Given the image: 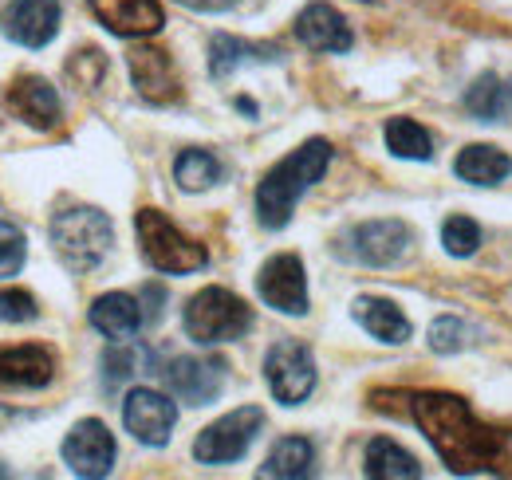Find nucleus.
<instances>
[{"label": "nucleus", "mask_w": 512, "mask_h": 480, "mask_svg": "<svg viewBox=\"0 0 512 480\" xmlns=\"http://www.w3.org/2000/svg\"><path fill=\"white\" fill-rule=\"evenodd\" d=\"M48 237H52V248L64 260L67 272L83 276V272H95L107 260V252L115 244V225L95 205H71V209L52 217Z\"/></svg>", "instance_id": "7ed1b4c3"}, {"label": "nucleus", "mask_w": 512, "mask_h": 480, "mask_svg": "<svg viewBox=\"0 0 512 480\" xmlns=\"http://www.w3.org/2000/svg\"><path fill=\"white\" fill-rule=\"evenodd\" d=\"M442 244L453 260H469L481 248V225L473 217H449L442 225Z\"/></svg>", "instance_id": "cd10ccee"}, {"label": "nucleus", "mask_w": 512, "mask_h": 480, "mask_svg": "<svg viewBox=\"0 0 512 480\" xmlns=\"http://www.w3.org/2000/svg\"><path fill=\"white\" fill-rule=\"evenodd\" d=\"M509 91H512V87H509Z\"/></svg>", "instance_id": "f704fd0d"}, {"label": "nucleus", "mask_w": 512, "mask_h": 480, "mask_svg": "<svg viewBox=\"0 0 512 480\" xmlns=\"http://www.w3.org/2000/svg\"><path fill=\"white\" fill-rule=\"evenodd\" d=\"M24 256H28L24 233H20L12 221H0V280L16 276V272L24 268Z\"/></svg>", "instance_id": "c85d7f7f"}, {"label": "nucleus", "mask_w": 512, "mask_h": 480, "mask_svg": "<svg viewBox=\"0 0 512 480\" xmlns=\"http://www.w3.org/2000/svg\"><path fill=\"white\" fill-rule=\"evenodd\" d=\"M8 107L20 122H28L32 130H56L64 119V103L56 95V87L40 75H20L8 87Z\"/></svg>", "instance_id": "dca6fc26"}, {"label": "nucleus", "mask_w": 512, "mask_h": 480, "mask_svg": "<svg viewBox=\"0 0 512 480\" xmlns=\"http://www.w3.org/2000/svg\"><path fill=\"white\" fill-rule=\"evenodd\" d=\"M371 4H375V0H371Z\"/></svg>", "instance_id": "72a5a7b5"}, {"label": "nucleus", "mask_w": 512, "mask_h": 480, "mask_svg": "<svg viewBox=\"0 0 512 480\" xmlns=\"http://www.w3.org/2000/svg\"><path fill=\"white\" fill-rule=\"evenodd\" d=\"M123 425H127V433L134 441H142L150 449H162L174 437L178 406H174L170 394L150 390V386H138V390H130L127 402H123Z\"/></svg>", "instance_id": "1a4fd4ad"}, {"label": "nucleus", "mask_w": 512, "mask_h": 480, "mask_svg": "<svg viewBox=\"0 0 512 480\" xmlns=\"http://www.w3.org/2000/svg\"><path fill=\"white\" fill-rule=\"evenodd\" d=\"M264 378H268V390L280 406H300L316 390V359L304 343L280 339L264 355Z\"/></svg>", "instance_id": "0eeeda50"}, {"label": "nucleus", "mask_w": 512, "mask_h": 480, "mask_svg": "<svg viewBox=\"0 0 512 480\" xmlns=\"http://www.w3.org/2000/svg\"><path fill=\"white\" fill-rule=\"evenodd\" d=\"M410 244H414V233L402 221L386 217V221H363L347 229V237L339 240V252L367 268H394L398 260H406Z\"/></svg>", "instance_id": "6e6552de"}, {"label": "nucleus", "mask_w": 512, "mask_h": 480, "mask_svg": "<svg viewBox=\"0 0 512 480\" xmlns=\"http://www.w3.org/2000/svg\"><path fill=\"white\" fill-rule=\"evenodd\" d=\"M64 465L83 480H99L115 469V437L99 418H83L64 437Z\"/></svg>", "instance_id": "9b49d317"}, {"label": "nucleus", "mask_w": 512, "mask_h": 480, "mask_svg": "<svg viewBox=\"0 0 512 480\" xmlns=\"http://www.w3.org/2000/svg\"><path fill=\"white\" fill-rule=\"evenodd\" d=\"M182 327L197 347L233 343L253 327V307L229 288H201L182 311Z\"/></svg>", "instance_id": "39448f33"}, {"label": "nucleus", "mask_w": 512, "mask_h": 480, "mask_svg": "<svg viewBox=\"0 0 512 480\" xmlns=\"http://www.w3.org/2000/svg\"><path fill=\"white\" fill-rule=\"evenodd\" d=\"M465 111L481 122L501 119V111H505V87H501V79H497V75H489V71H485V75H477V79H473V87L465 91Z\"/></svg>", "instance_id": "bb28decb"}, {"label": "nucleus", "mask_w": 512, "mask_h": 480, "mask_svg": "<svg viewBox=\"0 0 512 480\" xmlns=\"http://www.w3.org/2000/svg\"><path fill=\"white\" fill-rule=\"evenodd\" d=\"M0 28L20 48H44L60 32V0H12L0 12Z\"/></svg>", "instance_id": "ddd939ff"}, {"label": "nucleus", "mask_w": 512, "mask_h": 480, "mask_svg": "<svg viewBox=\"0 0 512 480\" xmlns=\"http://www.w3.org/2000/svg\"><path fill=\"white\" fill-rule=\"evenodd\" d=\"M386 150L394 158H406V162H430L434 158V138L422 122L414 119H390L386 122Z\"/></svg>", "instance_id": "393cba45"}, {"label": "nucleus", "mask_w": 512, "mask_h": 480, "mask_svg": "<svg viewBox=\"0 0 512 480\" xmlns=\"http://www.w3.org/2000/svg\"><path fill=\"white\" fill-rule=\"evenodd\" d=\"M312 465H316V449H312L308 437H280L272 445V453L264 457L260 477L300 480V477H312Z\"/></svg>", "instance_id": "b1692460"}, {"label": "nucleus", "mask_w": 512, "mask_h": 480, "mask_svg": "<svg viewBox=\"0 0 512 480\" xmlns=\"http://www.w3.org/2000/svg\"><path fill=\"white\" fill-rule=\"evenodd\" d=\"M351 315H355V323H359L371 339H379L386 347H402V343L410 339V319H406V311L394 300L359 296V300L351 303Z\"/></svg>", "instance_id": "aec40b11"}, {"label": "nucleus", "mask_w": 512, "mask_h": 480, "mask_svg": "<svg viewBox=\"0 0 512 480\" xmlns=\"http://www.w3.org/2000/svg\"><path fill=\"white\" fill-rule=\"evenodd\" d=\"M138 362H142V351H134V347H115V351H107V359H103V382H107V386L127 382V378L138 374Z\"/></svg>", "instance_id": "2f4dec72"}, {"label": "nucleus", "mask_w": 512, "mask_h": 480, "mask_svg": "<svg viewBox=\"0 0 512 480\" xmlns=\"http://www.w3.org/2000/svg\"><path fill=\"white\" fill-rule=\"evenodd\" d=\"M166 390L186 402V406H209L225 390V362L221 359H197V355H178L162 366Z\"/></svg>", "instance_id": "f8f14e48"}, {"label": "nucleus", "mask_w": 512, "mask_h": 480, "mask_svg": "<svg viewBox=\"0 0 512 480\" xmlns=\"http://www.w3.org/2000/svg\"><path fill=\"white\" fill-rule=\"evenodd\" d=\"M95 20L123 36V40H146V36H158L162 24H166V12L158 0H87Z\"/></svg>", "instance_id": "2eb2a0df"}, {"label": "nucleus", "mask_w": 512, "mask_h": 480, "mask_svg": "<svg viewBox=\"0 0 512 480\" xmlns=\"http://www.w3.org/2000/svg\"><path fill=\"white\" fill-rule=\"evenodd\" d=\"M264 429V410L260 406H241L225 418H217L213 425H205L193 441V457L201 465H233L249 453V445L256 441V433Z\"/></svg>", "instance_id": "423d86ee"}, {"label": "nucleus", "mask_w": 512, "mask_h": 480, "mask_svg": "<svg viewBox=\"0 0 512 480\" xmlns=\"http://www.w3.org/2000/svg\"><path fill=\"white\" fill-rule=\"evenodd\" d=\"M331 166V142L308 138L288 158H280L256 185V221L264 229H284L300 205V197L327 174Z\"/></svg>", "instance_id": "f03ea898"}, {"label": "nucleus", "mask_w": 512, "mask_h": 480, "mask_svg": "<svg viewBox=\"0 0 512 480\" xmlns=\"http://www.w3.org/2000/svg\"><path fill=\"white\" fill-rule=\"evenodd\" d=\"M134 233H138V248L146 256V264L154 272H166V276H190L201 272L209 264V252L190 240L162 209H138L134 213Z\"/></svg>", "instance_id": "20e7f679"}, {"label": "nucleus", "mask_w": 512, "mask_h": 480, "mask_svg": "<svg viewBox=\"0 0 512 480\" xmlns=\"http://www.w3.org/2000/svg\"><path fill=\"white\" fill-rule=\"evenodd\" d=\"M453 170H457V178L469 181V185H501L512 174V158L501 146L473 142V146H465L453 158Z\"/></svg>", "instance_id": "412c9836"}, {"label": "nucleus", "mask_w": 512, "mask_h": 480, "mask_svg": "<svg viewBox=\"0 0 512 480\" xmlns=\"http://www.w3.org/2000/svg\"><path fill=\"white\" fill-rule=\"evenodd\" d=\"M410 414L449 465V473H485L501 461V433L481 425L457 394H414Z\"/></svg>", "instance_id": "f257e3e1"}, {"label": "nucleus", "mask_w": 512, "mask_h": 480, "mask_svg": "<svg viewBox=\"0 0 512 480\" xmlns=\"http://www.w3.org/2000/svg\"><path fill=\"white\" fill-rule=\"evenodd\" d=\"M256 292L280 315H308V276H304V260L296 252H280L272 260L260 264L256 276Z\"/></svg>", "instance_id": "9d476101"}, {"label": "nucleus", "mask_w": 512, "mask_h": 480, "mask_svg": "<svg viewBox=\"0 0 512 480\" xmlns=\"http://www.w3.org/2000/svg\"><path fill=\"white\" fill-rule=\"evenodd\" d=\"M296 36H300V44L304 48H312V52H351V44H355V36H351V24L343 20V12L339 8H331V4H308L300 16H296Z\"/></svg>", "instance_id": "a211bd4d"}, {"label": "nucleus", "mask_w": 512, "mask_h": 480, "mask_svg": "<svg viewBox=\"0 0 512 480\" xmlns=\"http://www.w3.org/2000/svg\"><path fill=\"white\" fill-rule=\"evenodd\" d=\"M465 335H469V327H465L457 315H438V319L430 323V347H434L438 355L461 351V347H465Z\"/></svg>", "instance_id": "c756f323"}, {"label": "nucleus", "mask_w": 512, "mask_h": 480, "mask_svg": "<svg viewBox=\"0 0 512 480\" xmlns=\"http://www.w3.org/2000/svg\"><path fill=\"white\" fill-rule=\"evenodd\" d=\"M178 4H186L193 12H229V8L241 4V0H178Z\"/></svg>", "instance_id": "473e14b6"}, {"label": "nucleus", "mask_w": 512, "mask_h": 480, "mask_svg": "<svg viewBox=\"0 0 512 480\" xmlns=\"http://www.w3.org/2000/svg\"><path fill=\"white\" fill-rule=\"evenodd\" d=\"M87 319H91V327H95L99 335H107V339H115V343H127V339H134V335L142 331L146 311H142V303L134 300V296H127V292H107V296H99V300L91 303Z\"/></svg>", "instance_id": "6ab92c4d"}, {"label": "nucleus", "mask_w": 512, "mask_h": 480, "mask_svg": "<svg viewBox=\"0 0 512 480\" xmlns=\"http://www.w3.org/2000/svg\"><path fill=\"white\" fill-rule=\"evenodd\" d=\"M276 56L280 52L268 48V44H249V40H237V36H213L209 40V75L213 79H229L233 71H241L249 63H268Z\"/></svg>", "instance_id": "4be33fe9"}, {"label": "nucleus", "mask_w": 512, "mask_h": 480, "mask_svg": "<svg viewBox=\"0 0 512 480\" xmlns=\"http://www.w3.org/2000/svg\"><path fill=\"white\" fill-rule=\"evenodd\" d=\"M40 307L24 288H0V323H32Z\"/></svg>", "instance_id": "7c9ffc66"}, {"label": "nucleus", "mask_w": 512, "mask_h": 480, "mask_svg": "<svg viewBox=\"0 0 512 480\" xmlns=\"http://www.w3.org/2000/svg\"><path fill=\"white\" fill-rule=\"evenodd\" d=\"M174 181L186 189V193H201V189H213L221 181V162L213 150H201L190 146L174 158Z\"/></svg>", "instance_id": "a878e982"}, {"label": "nucleus", "mask_w": 512, "mask_h": 480, "mask_svg": "<svg viewBox=\"0 0 512 480\" xmlns=\"http://www.w3.org/2000/svg\"><path fill=\"white\" fill-rule=\"evenodd\" d=\"M363 473L371 480H418L422 465L414 461V453H406L398 441L390 437H375L363 453Z\"/></svg>", "instance_id": "5701e85b"}, {"label": "nucleus", "mask_w": 512, "mask_h": 480, "mask_svg": "<svg viewBox=\"0 0 512 480\" xmlns=\"http://www.w3.org/2000/svg\"><path fill=\"white\" fill-rule=\"evenodd\" d=\"M56 378V355L48 347H0V390H44Z\"/></svg>", "instance_id": "f3484780"}, {"label": "nucleus", "mask_w": 512, "mask_h": 480, "mask_svg": "<svg viewBox=\"0 0 512 480\" xmlns=\"http://www.w3.org/2000/svg\"><path fill=\"white\" fill-rule=\"evenodd\" d=\"M127 67H130V79H134V91L146 103L166 107V103H178L182 99L178 71H174V63H170V56L162 48H150V44L134 48L127 56Z\"/></svg>", "instance_id": "4468645a"}]
</instances>
